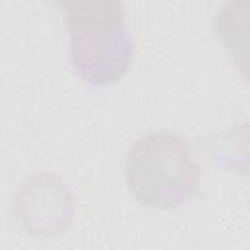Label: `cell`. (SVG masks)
<instances>
[{
    "instance_id": "2",
    "label": "cell",
    "mask_w": 250,
    "mask_h": 250,
    "mask_svg": "<svg viewBox=\"0 0 250 250\" xmlns=\"http://www.w3.org/2000/svg\"><path fill=\"white\" fill-rule=\"evenodd\" d=\"M125 172L135 199L150 209L188 203L201 182L191 146L172 131H154L139 139L129 150Z\"/></svg>"
},
{
    "instance_id": "1",
    "label": "cell",
    "mask_w": 250,
    "mask_h": 250,
    "mask_svg": "<svg viewBox=\"0 0 250 250\" xmlns=\"http://www.w3.org/2000/svg\"><path fill=\"white\" fill-rule=\"evenodd\" d=\"M68 61L74 74L90 86L121 80L133 62V39L121 2H64Z\"/></svg>"
},
{
    "instance_id": "3",
    "label": "cell",
    "mask_w": 250,
    "mask_h": 250,
    "mask_svg": "<svg viewBox=\"0 0 250 250\" xmlns=\"http://www.w3.org/2000/svg\"><path fill=\"white\" fill-rule=\"evenodd\" d=\"M14 213L35 238H57L68 230L76 215L68 184L49 172L25 178L14 193Z\"/></svg>"
}]
</instances>
